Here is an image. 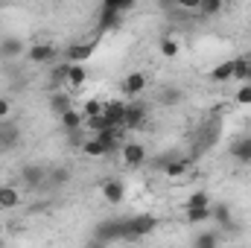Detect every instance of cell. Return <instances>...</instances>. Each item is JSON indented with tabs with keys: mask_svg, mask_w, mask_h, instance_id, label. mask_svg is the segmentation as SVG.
<instances>
[{
	"mask_svg": "<svg viewBox=\"0 0 251 248\" xmlns=\"http://www.w3.org/2000/svg\"><path fill=\"white\" fill-rule=\"evenodd\" d=\"M155 228H158V219H155L152 213H137V216H128V219H123V240H128V243H137V240L149 237Z\"/></svg>",
	"mask_w": 251,
	"mask_h": 248,
	"instance_id": "1",
	"label": "cell"
},
{
	"mask_svg": "<svg viewBox=\"0 0 251 248\" xmlns=\"http://www.w3.org/2000/svg\"><path fill=\"white\" fill-rule=\"evenodd\" d=\"M94 240H100L102 246L114 243V240H123V219H105V222H100L97 231H94Z\"/></svg>",
	"mask_w": 251,
	"mask_h": 248,
	"instance_id": "2",
	"label": "cell"
},
{
	"mask_svg": "<svg viewBox=\"0 0 251 248\" xmlns=\"http://www.w3.org/2000/svg\"><path fill=\"white\" fill-rule=\"evenodd\" d=\"M146 117H149V105H146L143 99H131V102H126V120H123L126 128H137V125H143L146 123Z\"/></svg>",
	"mask_w": 251,
	"mask_h": 248,
	"instance_id": "3",
	"label": "cell"
},
{
	"mask_svg": "<svg viewBox=\"0 0 251 248\" xmlns=\"http://www.w3.org/2000/svg\"><path fill=\"white\" fill-rule=\"evenodd\" d=\"M26 59L32 64H50L56 59V44H50V41H35V44H29V47H26Z\"/></svg>",
	"mask_w": 251,
	"mask_h": 248,
	"instance_id": "4",
	"label": "cell"
},
{
	"mask_svg": "<svg viewBox=\"0 0 251 248\" xmlns=\"http://www.w3.org/2000/svg\"><path fill=\"white\" fill-rule=\"evenodd\" d=\"M100 193H102V198H105L111 207H117V204L126 201V184L120 178H105V181L100 184Z\"/></svg>",
	"mask_w": 251,
	"mask_h": 248,
	"instance_id": "5",
	"label": "cell"
},
{
	"mask_svg": "<svg viewBox=\"0 0 251 248\" xmlns=\"http://www.w3.org/2000/svg\"><path fill=\"white\" fill-rule=\"evenodd\" d=\"M102 117L114 125V128H126V125H123V120H126V102H123V99H108V102H102Z\"/></svg>",
	"mask_w": 251,
	"mask_h": 248,
	"instance_id": "6",
	"label": "cell"
},
{
	"mask_svg": "<svg viewBox=\"0 0 251 248\" xmlns=\"http://www.w3.org/2000/svg\"><path fill=\"white\" fill-rule=\"evenodd\" d=\"M94 53H97V44H94V41L70 44V47H67V64H85Z\"/></svg>",
	"mask_w": 251,
	"mask_h": 248,
	"instance_id": "7",
	"label": "cell"
},
{
	"mask_svg": "<svg viewBox=\"0 0 251 248\" xmlns=\"http://www.w3.org/2000/svg\"><path fill=\"white\" fill-rule=\"evenodd\" d=\"M120 155H123V164L126 167H140V164H146V146L143 143H123L120 146Z\"/></svg>",
	"mask_w": 251,
	"mask_h": 248,
	"instance_id": "8",
	"label": "cell"
},
{
	"mask_svg": "<svg viewBox=\"0 0 251 248\" xmlns=\"http://www.w3.org/2000/svg\"><path fill=\"white\" fill-rule=\"evenodd\" d=\"M228 152H231V158H234L237 164H251V137L249 134H243V137L231 140Z\"/></svg>",
	"mask_w": 251,
	"mask_h": 248,
	"instance_id": "9",
	"label": "cell"
},
{
	"mask_svg": "<svg viewBox=\"0 0 251 248\" xmlns=\"http://www.w3.org/2000/svg\"><path fill=\"white\" fill-rule=\"evenodd\" d=\"M146 91V76L140 73V70H134V73H128L123 79V94L126 97H131V99H137L140 94Z\"/></svg>",
	"mask_w": 251,
	"mask_h": 248,
	"instance_id": "10",
	"label": "cell"
},
{
	"mask_svg": "<svg viewBox=\"0 0 251 248\" xmlns=\"http://www.w3.org/2000/svg\"><path fill=\"white\" fill-rule=\"evenodd\" d=\"M210 219L219 225V231H231V228H234V219H231V207H228L225 201H216V204L210 207Z\"/></svg>",
	"mask_w": 251,
	"mask_h": 248,
	"instance_id": "11",
	"label": "cell"
},
{
	"mask_svg": "<svg viewBox=\"0 0 251 248\" xmlns=\"http://www.w3.org/2000/svg\"><path fill=\"white\" fill-rule=\"evenodd\" d=\"M21 178L26 181V187L41 190V187H44V178H47V173H44V167H38V164H26V167L21 170Z\"/></svg>",
	"mask_w": 251,
	"mask_h": 248,
	"instance_id": "12",
	"label": "cell"
},
{
	"mask_svg": "<svg viewBox=\"0 0 251 248\" xmlns=\"http://www.w3.org/2000/svg\"><path fill=\"white\" fill-rule=\"evenodd\" d=\"M18 140H21L18 125H15V123H0V152H6V149L18 146Z\"/></svg>",
	"mask_w": 251,
	"mask_h": 248,
	"instance_id": "13",
	"label": "cell"
},
{
	"mask_svg": "<svg viewBox=\"0 0 251 248\" xmlns=\"http://www.w3.org/2000/svg\"><path fill=\"white\" fill-rule=\"evenodd\" d=\"M21 53H26V44H24L18 35H9V38L0 41V56H3V59H15V56H21Z\"/></svg>",
	"mask_w": 251,
	"mask_h": 248,
	"instance_id": "14",
	"label": "cell"
},
{
	"mask_svg": "<svg viewBox=\"0 0 251 248\" xmlns=\"http://www.w3.org/2000/svg\"><path fill=\"white\" fill-rule=\"evenodd\" d=\"M85 79H88L85 64H64V82H67L70 88H82Z\"/></svg>",
	"mask_w": 251,
	"mask_h": 248,
	"instance_id": "15",
	"label": "cell"
},
{
	"mask_svg": "<svg viewBox=\"0 0 251 248\" xmlns=\"http://www.w3.org/2000/svg\"><path fill=\"white\" fill-rule=\"evenodd\" d=\"M18 204H21V193H18V187L0 184V207H3V210H15Z\"/></svg>",
	"mask_w": 251,
	"mask_h": 248,
	"instance_id": "16",
	"label": "cell"
},
{
	"mask_svg": "<svg viewBox=\"0 0 251 248\" xmlns=\"http://www.w3.org/2000/svg\"><path fill=\"white\" fill-rule=\"evenodd\" d=\"M190 167H193V158H173L170 164H164V173L170 178H181L190 173Z\"/></svg>",
	"mask_w": 251,
	"mask_h": 248,
	"instance_id": "17",
	"label": "cell"
},
{
	"mask_svg": "<svg viewBox=\"0 0 251 248\" xmlns=\"http://www.w3.org/2000/svg\"><path fill=\"white\" fill-rule=\"evenodd\" d=\"M59 120H62V125L70 131V134H73V131H82V125H85V117H82V111H79V108H70V111H64Z\"/></svg>",
	"mask_w": 251,
	"mask_h": 248,
	"instance_id": "18",
	"label": "cell"
},
{
	"mask_svg": "<svg viewBox=\"0 0 251 248\" xmlns=\"http://www.w3.org/2000/svg\"><path fill=\"white\" fill-rule=\"evenodd\" d=\"M158 50H161V56H167V59H176V56L181 53V41H178L176 35H164V38L158 41Z\"/></svg>",
	"mask_w": 251,
	"mask_h": 248,
	"instance_id": "19",
	"label": "cell"
},
{
	"mask_svg": "<svg viewBox=\"0 0 251 248\" xmlns=\"http://www.w3.org/2000/svg\"><path fill=\"white\" fill-rule=\"evenodd\" d=\"M82 155H88V158H105L108 149H105V143H102L100 137H88V140L82 143Z\"/></svg>",
	"mask_w": 251,
	"mask_h": 248,
	"instance_id": "20",
	"label": "cell"
},
{
	"mask_svg": "<svg viewBox=\"0 0 251 248\" xmlns=\"http://www.w3.org/2000/svg\"><path fill=\"white\" fill-rule=\"evenodd\" d=\"M219 231H201V234H196V240H193V248H219Z\"/></svg>",
	"mask_w": 251,
	"mask_h": 248,
	"instance_id": "21",
	"label": "cell"
},
{
	"mask_svg": "<svg viewBox=\"0 0 251 248\" xmlns=\"http://www.w3.org/2000/svg\"><path fill=\"white\" fill-rule=\"evenodd\" d=\"M210 79L213 82H231L234 79V62H219L210 70Z\"/></svg>",
	"mask_w": 251,
	"mask_h": 248,
	"instance_id": "22",
	"label": "cell"
},
{
	"mask_svg": "<svg viewBox=\"0 0 251 248\" xmlns=\"http://www.w3.org/2000/svg\"><path fill=\"white\" fill-rule=\"evenodd\" d=\"M204 207H213V201H210V196L204 190H196L187 198V210H204Z\"/></svg>",
	"mask_w": 251,
	"mask_h": 248,
	"instance_id": "23",
	"label": "cell"
},
{
	"mask_svg": "<svg viewBox=\"0 0 251 248\" xmlns=\"http://www.w3.org/2000/svg\"><path fill=\"white\" fill-rule=\"evenodd\" d=\"M117 26H120V15L102 9V12H100V32H105V29H117Z\"/></svg>",
	"mask_w": 251,
	"mask_h": 248,
	"instance_id": "24",
	"label": "cell"
},
{
	"mask_svg": "<svg viewBox=\"0 0 251 248\" xmlns=\"http://www.w3.org/2000/svg\"><path fill=\"white\" fill-rule=\"evenodd\" d=\"M102 9L117 12V15H126V12L134 9V0H102Z\"/></svg>",
	"mask_w": 251,
	"mask_h": 248,
	"instance_id": "25",
	"label": "cell"
},
{
	"mask_svg": "<svg viewBox=\"0 0 251 248\" xmlns=\"http://www.w3.org/2000/svg\"><path fill=\"white\" fill-rule=\"evenodd\" d=\"M79 111H82V117H85V120H94V117H100V114H102V99H88Z\"/></svg>",
	"mask_w": 251,
	"mask_h": 248,
	"instance_id": "26",
	"label": "cell"
},
{
	"mask_svg": "<svg viewBox=\"0 0 251 248\" xmlns=\"http://www.w3.org/2000/svg\"><path fill=\"white\" fill-rule=\"evenodd\" d=\"M50 108H53V111H56V114L62 117L64 111H70L73 105H70V99H67V94H53V97H50Z\"/></svg>",
	"mask_w": 251,
	"mask_h": 248,
	"instance_id": "27",
	"label": "cell"
},
{
	"mask_svg": "<svg viewBox=\"0 0 251 248\" xmlns=\"http://www.w3.org/2000/svg\"><path fill=\"white\" fill-rule=\"evenodd\" d=\"M219 12H222V0H201L199 3V15H204V18H213Z\"/></svg>",
	"mask_w": 251,
	"mask_h": 248,
	"instance_id": "28",
	"label": "cell"
},
{
	"mask_svg": "<svg viewBox=\"0 0 251 248\" xmlns=\"http://www.w3.org/2000/svg\"><path fill=\"white\" fill-rule=\"evenodd\" d=\"M249 56H243V59H234V79H237V82H240V85H243V82H246V73H249Z\"/></svg>",
	"mask_w": 251,
	"mask_h": 248,
	"instance_id": "29",
	"label": "cell"
},
{
	"mask_svg": "<svg viewBox=\"0 0 251 248\" xmlns=\"http://www.w3.org/2000/svg\"><path fill=\"white\" fill-rule=\"evenodd\" d=\"M50 181H53L56 187H64L67 181H70V170H67V167H56V170L50 173Z\"/></svg>",
	"mask_w": 251,
	"mask_h": 248,
	"instance_id": "30",
	"label": "cell"
},
{
	"mask_svg": "<svg viewBox=\"0 0 251 248\" xmlns=\"http://www.w3.org/2000/svg\"><path fill=\"white\" fill-rule=\"evenodd\" d=\"M207 219H210V207H204V210H187L190 225H199V222H207Z\"/></svg>",
	"mask_w": 251,
	"mask_h": 248,
	"instance_id": "31",
	"label": "cell"
},
{
	"mask_svg": "<svg viewBox=\"0 0 251 248\" xmlns=\"http://www.w3.org/2000/svg\"><path fill=\"white\" fill-rule=\"evenodd\" d=\"M237 102H240V105H251V85L249 82L240 85V91H237Z\"/></svg>",
	"mask_w": 251,
	"mask_h": 248,
	"instance_id": "32",
	"label": "cell"
},
{
	"mask_svg": "<svg viewBox=\"0 0 251 248\" xmlns=\"http://www.w3.org/2000/svg\"><path fill=\"white\" fill-rule=\"evenodd\" d=\"M199 3L201 0H176V6L184 9V12H199Z\"/></svg>",
	"mask_w": 251,
	"mask_h": 248,
	"instance_id": "33",
	"label": "cell"
},
{
	"mask_svg": "<svg viewBox=\"0 0 251 248\" xmlns=\"http://www.w3.org/2000/svg\"><path fill=\"white\" fill-rule=\"evenodd\" d=\"M181 99V91L178 88H167L164 91V102H178Z\"/></svg>",
	"mask_w": 251,
	"mask_h": 248,
	"instance_id": "34",
	"label": "cell"
},
{
	"mask_svg": "<svg viewBox=\"0 0 251 248\" xmlns=\"http://www.w3.org/2000/svg\"><path fill=\"white\" fill-rule=\"evenodd\" d=\"M9 111H12V102L0 97V123H6V117H9Z\"/></svg>",
	"mask_w": 251,
	"mask_h": 248,
	"instance_id": "35",
	"label": "cell"
},
{
	"mask_svg": "<svg viewBox=\"0 0 251 248\" xmlns=\"http://www.w3.org/2000/svg\"><path fill=\"white\" fill-rule=\"evenodd\" d=\"M85 248H105V246H102L100 240H91V243H88V246H85Z\"/></svg>",
	"mask_w": 251,
	"mask_h": 248,
	"instance_id": "36",
	"label": "cell"
},
{
	"mask_svg": "<svg viewBox=\"0 0 251 248\" xmlns=\"http://www.w3.org/2000/svg\"><path fill=\"white\" fill-rule=\"evenodd\" d=\"M246 82L251 85V62H249V73H246Z\"/></svg>",
	"mask_w": 251,
	"mask_h": 248,
	"instance_id": "37",
	"label": "cell"
},
{
	"mask_svg": "<svg viewBox=\"0 0 251 248\" xmlns=\"http://www.w3.org/2000/svg\"><path fill=\"white\" fill-rule=\"evenodd\" d=\"M3 231H6V228H3V222H0V237H3Z\"/></svg>",
	"mask_w": 251,
	"mask_h": 248,
	"instance_id": "38",
	"label": "cell"
},
{
	"mask_svg": "<svg viewBox=\"0 0 251 248\" xmlns=\"http://www.w3.org/2000/svg\"><path fill=\"white\" fill-rule=\"evenodd\" d=\"M0 248H6V246H3V243H0Z\"/></svg>",
	"mask_w": 251,
	"mask_h": 248,
	"instance_id": "39",
	"label": "cell"
}]
</instances>
